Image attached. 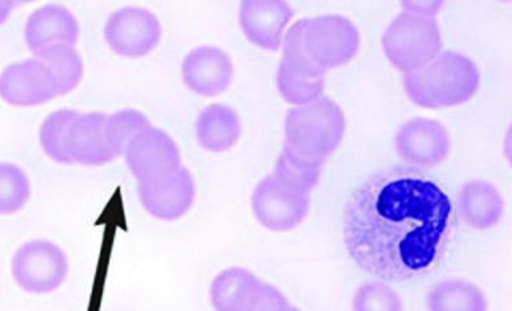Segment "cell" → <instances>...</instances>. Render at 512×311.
Wrapping results in <instances>:
<instances>
[{
    "label": "cell",
    "mask_w": 512,
    "mask_h": 311,
    "mask_svg": "<svg viewBox=\"0 0 512 311\" xmlns=\"http://www.w3.org/2000/svg\"><path fill=\"white\" fill-rule=\"evenodd\" d=\"M274 173L299 186L307 193H311L319 183L322 169L300 162L298 159L292 158L286 151H282L278 162H276Z\"/></svg>",
    "instance_id": "obj_27"
},
{
    "label": "cell",
    "mask_w": 512,
    "mask_h": 311,
    "mask_svg": "<svg viewBox=\"0 0 512 311\" xmlns=\"http://www.w3.org/2000/svg\"><path fill=\"white\" fill-rule=\"evenodd\" d=\"M70 263L62 247L46 239L24 243L11 259V274L20 289L48 294L66 281Z\"/></svg>",
    "instance_id": "obj_7"
},
{
    "label": "cell",
    "mask_w": 512,
    "mask_h": 311,
    "mask_svg": "<svg viewBox=\"0 0 512 311\" xmlns=\"http://www.w3.org/2000/svg\"><path fill=\"white\" fill-rule=\"evenodd\" d=\"M276 85L284 101L303 106L322 97L326 75L312 73L282 59L276 75Z\"/></svg>",
    "instance_id": "obj_21"
},
{
    "label": "cell",
    "mask_w": 512,
    "mask_h": 311,
    "mask_svg": "<svg viewBox=\"0 0 512 311\" xmlns=\"http://www.w3.org/2000/svg\"><path fill=\"white\" fill-rule=\"evenodd\" d=\"M294 10L279 0H248L239 9V25L252 45L278 51L284 29L294 17Z\"/></svg>",
    "instance_id": "obj_14"
},
{
    "label": "cell",
    "mask_w": 512,
    "mask_h": 311,
    "mask_svg": "<svg viewBox=\"0 0 512 311\" xmlns=\"http://www.w3.org/2000/svg\"><path fill=\"white\" fill-rule=\"evenodd\" d=\"M263 282L244 267H228L211 283V305L215 311H250Z\"/></svg>",
    "instance_id": "obj_17"
},
{
    "label": "cell",
    "mask_w": 512,
    "mask_h": 311,
    "mask_svg": "<svg viewBox=\"0 0 512 311\" xmlns=\"http://www.w3.org/2000/svg\"><path fill=\"white\" fill-rule=\"evenodd\" d=\"M235 70L230 55L219 47L200 46L182 62V81L192 93L215 97L231 85Z\"/></svg>",
    "instance_id": "obj_13"
},
{
    "label": "cell",
    "mask_w": 512,
    "mask_h": 311,
    "mask_svg": "<svg viewBox=\"0 0 512 311\" xmlns=\"http://www.w3.org/2000/svg\"><path fill=\"white\" fill-rule=\"evenodd\" d=\"M79 34L75 15L67 7L55 3L32 11L24 26V39L35 57L51 47L75 46Z\"/></svg>",
    "instance_id": "obj_15"
},
{
    "label": "cell",
    "mask_w": 512,
    "mask_h": 311,
    "mask_svg": "<svg viewBox=\"0 0 512 311\" xmlns=\"http://www.w3.org/2000/svg\"><path fill=\"white\" fill-rule=\"evenodd\" d=\"M460 218L475 230H488L502 219L504 202L499 190L487 181L467 182L458 195Z\"/></svg>",
    "instance_id": "obj_18"
},
{
    "label": "cell",
    "mask_w": 512,
    "mask_h": 311,
    "mask_svg": "<svg viewBox=\"0 0 512 311\" xmlns=\"http://www.w3.org/2000/svg\"><path fill=\"white\" fill-rule=\"evenodd\" d=\"M443 2H403L402 7L407 13L423 15V17L434 18Z\"/></svg>",
    "instance_id": "obj_29"
},
{
    "label": "cell",
    "mask_w": 512,
    "mask_h": 311,
    "mask_svg": "<svg viewBox=\"0 0 512 311\" xmlns=\"http://www.w3.org/2000/svg\"><path fill=\"white\" fill-rule=\"evenodd\" d=\"M394 143L399 157L419 169L440 165L450 153L451 145L446 127L427 118L411 119L400 126Z\"/></svg>",
    "instance_id": "obj_11"
},
{
    "label": "cell",
    "mask_w": 512,
    "mask_h": 311,
    "mask_svg": "<svg viewBox=\"0 0 512 311\" xmlns=\"http://www.w3.org/2000/svg\"><path fill=\"white\" fill-rule=\"evenodd\" d=\"M79 111L59 109L48 114L39 130V142L44 154L60 165H72L67 149L68 130Z\"/></svg>",
    "instance_id": "obj_23"
},
{
    "label": "cell",
    "mask_w": 512,
    "mask_h": 311,
    "mask_svg": "<svg viewBox=\"0 0 512 311\" xmlns=\"http://www.w3.org/2000/svg\"><path fill=\"white\" fill-rule=\"evenodd\" d=\"M310 193L272 171L256 185L251 209L256 221L272 231L295 229L310 210Z\"/></svg>",
    "instance_id": "obj_6"
},
{
    "label": "cell",
    "mask_w": 512,
    "mask_h": 311,
    "mask_svg": "<svg viewBox=\"0 0 512 311\" xmlns=\"http://www.w3.org/2000/svg\"><path fill=\"white\" fill-rule=\"evenodd\" d=\"M107 115L102 111L79 113L68 130L67 149L71 162L82 166H103L114 161L115 154L104 135Z\"/></svg>",
    "instance_id": "obj_16"
},
{
    "label": "cell",
    "mask_w": 512,
    "mask_h": 311,
    "mask_svg": "<svg viewBox=\"0 0 512 311\" xmlns=\"http://www.w3.org/2000/svg\"><path fill=\"white\" fill-rule=\"evenodd\" d=\"M451 223V199L438 183L394 167L371 175L348 198L343 237L360 269L384 282H403L434 267Z\"/></svg>",
    "instance_id": "obj_1"
},
{
    "label": "cell",
    "mask_w": 512,
    "mask_h": 311,
    "mask_svg": "<svg viewBox=\"0 0 512 311\" xmlns=\"http://www.w3.org/2000/svg\"><path fill=\"white\" fill-rule=\"evenodd\" d=\"M104 41L119 57L143 58L162 41V23L151 10L124 6L104 23Z\"/></svg>",
    "instance_id": "obj_8"
},
{
    "label": "cell",
    "mask_w": 512,
    "mask_h": 311,
    "mask_svg": "<svg viewBox=\"0 0 512 311\" xmlns=\"http://www.w3.org/2000/svg\"><path fill=\"white\" fill-rule=\"evenodd\" d=\"M14 9V5L10 2H0V26L7 21L10 17L11 11Z\"/></svg>",
    "instance_id": "obj_30"
},
{
    "label": "cell",
    "mask_w": 512,
    "mask_h": 311,
    "mask_svg": "<svg viewBox=\"0 0 512 311\" xmlns=\"http://www.w3.org/2000/svg\"><path fill=\"white\" fill-rule=\"evenodd\" d=\"M291 306L282 291L270 283L263 282L262 289H260L250 311H288Z\"/></svg>",
    "instance_id": "obj_28"
},
{
    "label": "cell",
    "mask_w": 512,
    "mask_h": 311,
    "mask_svg": "<svg viewBox=\"0 0 512 311\" xmlns=\"http://www.w3.org/2000/svg\"><path fill=\"white\" fill-rule=\"evenodd\" d=\"M138 183L159 181L182 167V151L166 130L151 126L136 135L123 154Z\"/></svg>",
    "instance_id": "obj_9"
},
{
    "label": "cell",
    "mask_w": 512,
    "mask_h": 311,
    "mask_svg": "<svg viewBox=\"0 0 512 311\" xmlns=\"http://www.w3.org/2000/svg\"><path fill=\"white\" fill-rule=\"evenodd\" d=\"M56 97L54 77L39 58L11 63L0 73V98L8 105L34 107Z\"/></svg>",
    "instance_id": "obj_10"
},
{
    "label": "cell",
    "mask_w": 512,
    "mask_h": 311,
    "mask_svg": "<svg viewBox=\"0 0 512 311\" xmlns=\"http://www.w3.org/2000/svg\"><path fill=\"white\" fill-rule=\"evenodd\" d=\"M31 197L27 174L15 163L0 162V215L18 213Z\"/></svg>",
    "instance_id": "obj_25"
},
{
    "label": "cell",
    "mask_w": 512,
    "mask_h": 311,
    "mask_svg": "<svg viewBox=\"0 0 512 311\" xmlns=\"http://www.w3.org/2000/svg\"><path fill=\"white\" fill-rule=\"evenodd\" d=\"M354 311H404L402 298L386 282H367L360 286L352 301Z\"/></svg>",
    "instance_id": "obj_26"
},
{
    "label": "cell",
    "mask_w": 512,
    "mask_h": 311,
    "mask_svg": "<svg viewBox=\"0 0 512 311\" xmlns=\"http://www.w3.org/2000/svg\"><path fill=\"white\" fill-rule=\"evenodd\" d=\"M428 311H487L486 295L464 279L439 282L427 295Z\"/></svg>",
    "instance_id": "obj_20"
},
{
    "label": "cell",
    "mask_w": 512,
    "mask_h": 311,
    "mask_svg": "<svg viewBox=\"0 0 512 311\" xmlns=\"http://www.w3.org/2000/svg\"><path fill=\"white\" fill-rule=\"evenodd\" d=\"M382 45L388 61L407 74L438 57L443 42L435 18L403 11L388 26Z\"/></svg>",
    "instance_id": "obj_5"
},
{
    "label": "cell",
    "mask_w": 512,
    "mask_h": 311,
    "mask_svg": "<svg viewBox=\"0 0 512 311\" xmlns=\"http://www.w3.org/2000/svg\"><path fill=\"white\" fill-rule=\"evenodd\" d=\"M200 147L212 153L230 150L239 141L242 123L232 107L214 103L200 111L195 125Z\"/></svg>",
    "instance_id": "obj_19"
},
{
    "label": "cell",
    "mask_w": 512,
    "mask_h": 311,
    "mask_svg": "<svg viewBox=\"0 0 512 311\" xmlns=\"http://www.w3.org/2000/svg\"><path fill=\"white\" fill-rule=\"evenodd\" d=\"M478 66L455 51H444L422 69L404 74V91L426 109L463 105L479 89Z\"/></svg>",
    "instance_id": "obj_4"
},
{
    "label": "cell",
    "mask_w": 512,
    "mask_h": 311,
    "mask_svg": "<svg viewBox=\"0 0 512 311\" xmlns=\"http://www.w3.org/2000/svg\"><path fill=\"white\" fill-rule=\"evenodd\" d=\"M54 77L58 95H66L80 85L84 77L82 55L75 46H55L36 55Z\"/></svg>",
    "instance_id": "obj_22"
},
{
    "label": "cell",
    "mask_w": 512,
    "mask_h": 311,
    "mask_svg": "<svg viewBox=\"0 0 512 311\" xmlns=\"http://www.w3.org/2000/svg\"><path fill=\"white\" fill-rule=\"evenodd\" d=\"M359 31L340 15L300 19L283 41V61L316 74L346 65L358 53Z\"/></svg>",
    "instance_id": "obj_2"
},
{
    "label": "cell",
    "mask_w": 512,
    "mask_h": 311,
    "mask_svg": "<svg viewBox=\"0 0 512 311\" xmlns=\"http://www.w3.org/2000/svg\"><path fill=\"white\" fill-rule=\"evenodd\" d=\"M146 114L136 109H122L107 115L104 122V135L115 157L123 155L136 135L151 127Z\"/></svg>",
    "instance_id": "obj_24"
},
{
    "label": "cell",
    "mask_w": 512,
    "mask_h": 311,
    "mask_svg": "<svg viewBox=\"0 0 512 311\" xmlns=\"http://www.w3.org/2000/svg\"><path fill=\"white\" fill-rule=\"evenodd\" d=\"M346 119L332 99L320 97L287 111L283 151L307 165L322 167L342 143Z\"/></svg>",
    "instance_id": "obj_3"
},
{
    "label": "cell",
    "mask_w": 512,
    "mask_h": 311,
    "mask_svg": "<svg viewBox=\"0 0 512 311\" xmlns=\"http://www.w3.org/2000/svg\"><path fill=\"white\" fill-rule=\"evenodd\" d=\"M288 311H300V310L298 309V307L291 306L290 309H288Z\"/></svg>",
    "instance_id": "obj_31"
},
{
    "label": "cell",
    "mask_w": 512,
    "mask_h": 311,
    "mask_svg": "<svg viewBox=\"0 0 512 311\" xmlns=\"http://www.w3.org/2000/svg\"><path fill=\"white\" fill-rule=\"evenodd\" d=\"M195 194L194 177L184 166L159 181L138 185L143 209L160 221H175L186 215L194 205Z\"/></svg>",
    "instance_id": "obj_12"
}]
</instances>
